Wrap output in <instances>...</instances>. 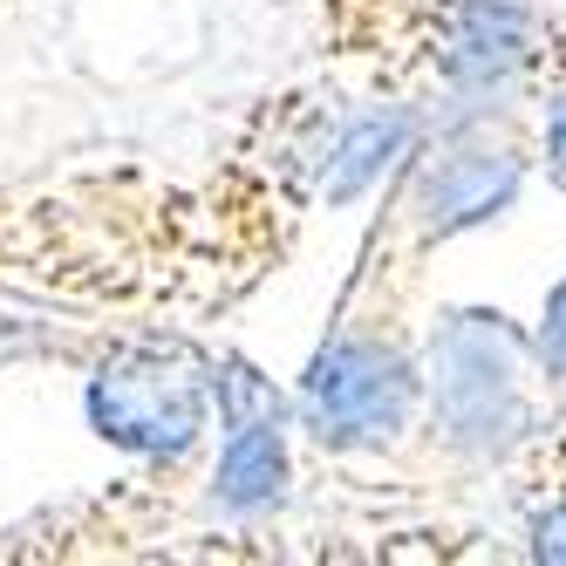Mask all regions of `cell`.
<instances>
[{
  "mask_svg": "<svg viewBox=\"0 0 566 566\" xmlns=\"http://www.w3.org/2000/svg\"><path fill=\"white\" fill-rule=\"evenodd\" d=\"M539 171V130L533 103H492V109H443L423 124L410 157L382 185V212L355 253V273L402 280L417 287L423 260L451 239L492 226L518 206V191Z\"/></svg>",
  "mask_w": 566,
  "mask_h": 566,
  "instance_id": "6da1fadb",
  "label": "cell"
},
{
  "mask_svg": "<svg viewBox=\"0 0 566 566\" xmlns=\"http://www.w3.org/2000/svg\"><path fill=\"white\" fill-rule=\"evenodd\" d=\"M402 280L348 273L328 335L294 389V430L321 458H396L423 417V342Z\"/></svg>",
  "mask_w": 566,
  "mask_h": 566,
  "instance_id": "7a4b0ae2",
  "label": "cell"
},
{
  "mask_svg": "<svg viewBox=\"0 0 566 566\" xmlns=\"http://www.w3.org/2000/svg\"><path fill=\"white\" fill-rule=\"evenodd\" d=\"M553 389L539 376L533 335L505 307H443L423 335V417L417 443L443 471H512V458L546 430Z\"/></svg>",
  "mask_w": 566,
  "mask_h": 566,
  "instance_id": "3957f363",
  "label": "cell"
},
{
  "mask_svg": "<svg viewBox=\"0 0 566 566\" xmlns=\"http://www.w3.org/2000/svg\"><path fill=\"white\" fill-rule=\"evenodd\" d=\"M83 410L109 451H124L157 484H171L198 464L206 437L219 430L212 348H198L191 335H165V328L96 335Z\"/></svg>",
  "mask_w": 566,
  "mask_h": 566,
  "instance_id": "277c9868",
  "label": "cell"
},
{
  "mask_svg": "<svg viewBox=\"0 0 566 566\" xmlns=\"http://www.w3.org/2000/svg\"><path fill=\"white\" fill-rule=\"evenodd\" d=\"M219 458L206 464V492H198V512H206L226 539H253L260 525H273L294 505V396H253L239 410H219Z\"/></svg>",
  "mask_w": 566,
  "mask_h": 566,
  "instance_id": "5b68a950",
  "label": "cell"
},
{
  "mask_svg": "<svg viewBox=\"0 0 566 566\" xmlns=\"http://www.w3.org/2000/svg\"><path fill=\"white\" fill-rule=\"evenodd\" d=\"M518 553H525V559H553V566H566V484H553V492H539V499H525Z\"/></svg>",
  "mask_w": 566,
  "mask_h": 566,
  "instance_id": "8992f818",
  "label": "cell"
},
{
  "mask_svg": "<svg viewBox=\"0 0 566 566\" xmlns=\"http://www.w3.org/2000/svg\"><path fill=\"white\" fill-rule=\"evenodd\" d=\"M533 355H539V376H546V389L566 402V273L553 280V294H546V307H539Z\"/></svg>",
  "mask_w": 566,
  "mask_h": 566,
  "instance_id": "52a82bcc",
  "label": "cell"
},
{
  "mask_svg": "<svg viewBox=\"0 0 566 566\" xmlns=\"http://www.w3.org/2000/svg\"><path fill=\"white\" fill-rule=\"evenodd\" d=\"M533 130H539V171L553 191H566V83H553L533 103Z\"/></svg>",
  "mask_w": 566,
  "mask_h": 566,
  "instance_id": "ba28073f",
  "label": "cell"
}]
</instances>
